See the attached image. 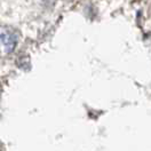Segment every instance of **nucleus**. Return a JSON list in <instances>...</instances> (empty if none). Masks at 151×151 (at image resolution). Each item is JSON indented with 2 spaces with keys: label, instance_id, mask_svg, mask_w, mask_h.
Here are the masks:
<instances>
[{
  "label": "nucleus",
  "instance_id": "1",
  "mask_svg": "<svg viewBox=\"0 0 151 151\" xmlns=\"http://www.w3.org/2000/svg\"><path fill=\"white\" fill-rule=\"evenodd\" d=\"M17 44V33L8 27L0 28V55L12 53Z\"/></svg>",
  "mask_w": 151,
  "mask_h": 151
}]
</instances>
